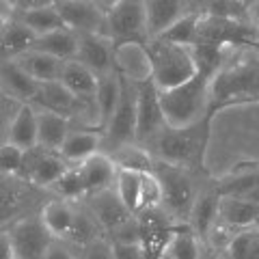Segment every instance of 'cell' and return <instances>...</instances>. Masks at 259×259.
Masks as SVG:
<instances>
[{"instance_id":"cell-1","label":"cell","mask_w":259,"mask_h":259,"mask_svg":"<svg viewBox=\"0 0 259 259\" xmlns=\"http://www.w3.org/2000/svg\"><path fill=\"white\" fill-rule=\"evenodd\" d=\"M212 110L259 100V48L229 46L223 50L209 82Z\"/></svg>"},{"instance_id":"cell-2","label":"cell","mask_w":259,"mask_h":259,"mask_svg":"<svg viewBox=\"0 0 259 259\" xmlns=\"http://www.w3.org/2000/svg\"><path fill=\"white\" fill-rule=\"evenodd\" d=\"M207 136H209V117L188 127L166 125L145 149L151 153L156 162L203 171Z\"/></svg>"},{"instance_id":"cell-3","label":"cell","mask_w":259,"mask_h":259,"mask_svg":"<svg viewBox=\"0 0 259 259\" xmlns=\"http://www.w3.org/2000/svg\"><path fill=\"white\" fill-rule=\"evenodd\" d=\"M209 69H201L190 80L177 84L166 91H160V104L164 112L166 125L171 127H188L212 115V100H209Z\"/></svg>"},{"instance_id":"cell-4","label":"cell","mask_w":259,"mask_h":259,"mask_svg":"<svg viewBox=\"0 0 259 259\" xmlns=\"http://www.w3.org/2000/svg\"><path fill=\"white\" fill-rule=\"evenodd\" d=\"M153 173L158 175L162 184V207L164 212L177 223H188L192 203L197 199L199 190L209 180L205 171H194L175 164L156 162Z\"/></svg>"},{"instance_id":"cell-5","label":"cell","mask_w":259,"mask_h":259,"mask_svg":"<svg viewBox=\"0 0 259 259\" xmlns=\"http://www.w3.org/2000/svg\"><path fill=\"white\" fill-rule=\"evenodd\" d=\"M147 50L151 59V82L160 91L186 82L199 71L197 56H194L190 46L153 37L147 41Z\"/></svg>"},{"instance_id":"cell-6","label":"cell","mask_w":259,"mask_h":259,"mask_svg":"<svg viewBox=\"0 0 259 259\" xmlns=\"http://www.w3.org/2000/svg\"><path fill=\"white\" fill-rule=\"evenodd\" d=\"M46 190L35 188L20 175L0 173V231L9 229L13 223L30 214H39L46 201H41Z\"/></svg>"},{"instance_id":"cell-7","label":"cell","mask_w":259,"mask_h":259,"mask_svg":"<svg viewBox=\"0 0 259 259\" xmlns=\"http://www.w3.org/2000/svg\"><path fill=\"white\" fill-rule=\"evenodd\" d=\"M136 143V84L121 78V95L108 123L102 127V151Z\"/></svg>"},{"instance_id":"cell-8","label":"cell","mask_w":259,"mask_h":259,"mask_svg":"<svg viewBox=\"0 0 259 259\" xmlns=\"http://www.w3.org/2000/svg\"><path fill=\"white\" fill-rule=\"evenodd\" d=\"M106 35L115 44L149 41L147 7L145 0H119L106 13Z\"/></svg>"},{"instance_id":"cell-9","label":"cell","mask_w":259,"mask_h":259,"mask_svg":"<svg viewBox=\"0 0 259 259\" xmlns=\"http://www.w3.org/2000/svg\"><path fill=\"white\" fill-rule=\"evenodd\" d=\"M139 218V244L147 259H160L166 255L168 244L175 236L177 227L184 223L173 221L164 207H151L136 214Z\"/></svg>"},{"instance_id":"cell-10","label":"cell","mask_w":259,"mask_h":259,"mask_svg":"<svg viewBox=\"0 0 259 259\" xmlns=\"http://www.w3.org/2000/svg\"><path fill=\"white\" fill-rule=\"evenodd\" d=\"M164 127L166 119L160 104V89L151 80L136 84V143L147 147Z\"/></svg>"},{"instance_id":"cell-11","label":"cell","mask_w":259,"mask_h":259,"mask_svg":"<svg viewBox=\"0 0 259 259\" xmlns=\"http://www.w3.org/2000/svg\"><path fill=\"white\" fill-rule=\"evenodd\" d=\"M67 162L63 160V156L54 149H46L41 145H35L24 151L20 177L32 184L39 190H50L54 182L67 171Z\"/></svg>"},{"instance_id":"cell-12","label":"cell","mask_w":259,"mask_h":259,"mask_svg":"<svg viewBox=\"0 0 259 259\" xmlns=\"http://www.w3.org/2000/svg\"><path fill=\"white\" fill-rule=\"evenodd\" d=\"M9 238L18 259H44L46 250L54 240L44 227L39 214H30L22 221L13 223L9 229Z\"/></svg>"},{"instance_id":"cell-13","label":"cell","mask_w":259,"mask_h":259,"mask_svg":"<svg viewBox=\"0 0 259 259\" xmlns=\"http://www.w3.org/2000/svg\"><path fill=\"white\" fill-rule=\"evenodd\" d=\"M76 61H80L93 74L106 76L115 69V41L104 32H80L78 35V52Z\"/></svg>"},{"instance_id":"cell-14","label":"cell","mask_w":259,"mask_h":259,"mask_svg":"<svg viewBox=\"0 0 259 259\" xmlns=\"http://www.w3.org/2000/svg\"><path fill=\"white\" fill-rule=\"evenodd\" d=\"M149 39L160 37L188 13H201V0H145Z\"/></svg>"},{"instance_id":"cell-15","label":"cell","mask_w":259,"mask_h":259,"mask_svg":"<svg viewBox=\"0 0 259 259\" xmlns=\"http://www.w3.org/2000/svg\"><path fill=\"white\" fill-rule=\"evenodd\" d=\"M63 26L80 32H104L106 35V13L93 0H78V3H54Z\"/></svg>"},{"instance_id":"cell-16","label":"cell","mask_w":259,"mask_h":259,"mask_svg":"<svg viewBox=\"0 0 259 259\" xmlns=\"http://www.w3.org/2000/svg\"><path fill=\"white\" fill-rule=\"evenodd\" d=\"M115 69L121 78L134 84L151 80V59L147 44L123 41L115 44Z\"/></svg>"},{"instance_id":"cell-17","label":"cell","mask_w":259,"mask_h":259,"mask_svg":"<svg viewBox=\"0 0 259 259\" xmlns=\"http://www.w3.org/2000/svg\"><path fill=\"white\" fill-rule=\"evenodd\" d=\"M76 168H78V175L84 186V199L115 186L117 166H115V162H112V158L104 151H97L93 156H89L87 160L78 162Z\"/></svg>"},{"instance_id":"cell-18","label":"cell","mask_w":259,"mask_h":259,"mask_svg":"<svg viewBox=\"0 0 259 259\" xmlns=\"http://www.w3.org/2000/svg\"><path fill=\"white\" fill-rule=\"evenodd\" d=\"M218 207H221V192L216 190V184L212 177H209L203 184V188L199 190L197 199H194V203H192L190 216H188L190 229L201 238V242L205 240L207 231L212 229V225L216 223Z\"/></svg>"},{"instance_id":"cell-19","label":"cell","mask_w":259,"mask_h":259,"mask_svg":"<svg viewBox=\"0 0 259 259\" xmlns=\"http://www.w3.org/2000/svg\"><path fill=\"white\" fill-rule=\"evenodd\" d=\"M39 218L54 240H67L76 221V203L59 197H50L39 209Z\"/></svg>"},{"instance_id":"cell-20","label":"cell","mask_w":259,"mask_h":259,"mask_svg":"<svg viewBox=\"0 0 259 259\" xmlns=\"http://www.w3.org/2000/svg\"><path fill=\"white\" fill-rule=\"evenodd\" d=\"M97 151H102V130L71 125L59 153L67 164H78V162L87 160L89 156H93Z\"/></svg>"},{"instance_id":"cell-21","label":"cell","mask_w":259,"mask_h":259,"mask_svg":"<svg viewBox=\"0 0 259 259\" xmlns=\"http://www.w3.org/2000/svg\"><path fill=\"white\" fill-rule=\"evenodd\" d=\"M37 89L39 82H35L15 61H0V91L3 93L22 104H30Z\"/></svg>"},{"instance_id":"cell-22","label":"cell","mask_w":259,"mask_h":259,"mask_svg":"<svg viewBox=\"0 0 259 259\" xmlns=\"http://www.w3.org/2000/svg\"><path fill=\"white\" fill-rule=\"evenodd\" d=\"M214 184L223 197H246L250 190L259 186V164H253V162L240 164L214 180Z\"/></svg>"},{"instance_id":"cell-23","label":"cell","mask_w":259,"mask_h":259,"mask_svg":"<svg viewBox=\"0 0 259 259\" xmlns=\"http://www.w3.org/2000/svg\"><path fill=\"white\" fill-rule=\"evenodd\" d=\"M69 130H71V121L67 117L37 108V145H41L46 149L61 151Z\"/></svg>"},{"instance_id":"cell-24","label":"cell","mask_w":259,"mask_h":259,"mask_svg":"<svg viewBox=\"0 0 259 259\" xmlns=\"http://www.w3.org/2000/svg\"><path fill=\"white\" fill-rule=\"evenodd\" d=\"M30 48L50 54L59 61H71V59H76V52H78V35L74 30L63 26L52 32H46V35L35 37Z\"/></svg>"},{"instance_id":"cell-25","label":"cell","mask_w":259,"mask_h":259,"mask_svg":"<svg viewBox=\"0 0 259 259\" xmlns=\"http://www.w3.org/2000/svg\"><path fill=\"white\" fill-rule=\"evenodd\" d=\"M20 67L26 71V74L35 80V82H52V80H59L61 76V67L65 61H59L54 56L46 54V52H39V50H32L28 48L24 54H20L18 59H13Z\"/></svg>"},{"instance_id":"cell-26","label":"cell","mask_w":259,"mask_h":259,"mask_svg":"<svg viewBox=\"0 0 259 259\" xmlns=\"http://www.w3.org/2000/svg\"><path fill=\"white\" fill-rule=\"evenodd\" d=\"M59 82L76 97H95L97 76L76 59L63 63Z\"/></svg>"},{"instance_id":"cell-27","label":"cell","mask_w":259,"mask_h":259,"mask_svg":"<svg viewBox=\"0 0 259 259\" xmlns=\"http://www.w3.org/2000/svg\"><path fill=\"white\" fill-rule=\"evenodd\" d=\"M7 143L20 149H30L37 145V108L32 104H22L9 125Z\"/></svg>"},{"instance_id":"cell-28","label":"cell","mask_w":259,"mask_h":259,"mask_svg":"<svg viewBox=\"0 0 259 259\" xmlns=\"http://www.w3.org/2000/svg\"><path fill=\"white\" fill-rule=\"evenodd\" d=\"M32 41H35V35L18 18H13L0 28V61L18 59L32 46Z\"/></svg>"},{"instance_id":"cell-29","label":"cell","mask_w":259,"mask_h":259,"mask_svg":"<svg viewBox=\"0 0 259 259\" xmlns=\"http://www.w3.org/2000/svg\"><path fill=\"white\" fill-rule=\"evenodd\" d=\"M257 212H259V205L253 203V201L242 199V197H223L221 194V207H218V214H221V218L225 223L238 227V229L253 227Z\"/></svg>"},{"instance_id":"cell-30","label":"cell","mask_w":259,"mask_h":259,"mask_svg":"<svg viewBox=\"0 0 259 259\" xmlns=\"http://www.w3.org/2000/svg\"><path fill=\"white\" fill-rule=\"evenodd\" d=\"M121 95V76L117 71H110L106 76L97 78V89H95V106L97 115H100V125L104 127L115 110L117 102Z\"/></svg>"},{"instance_id":"cell-31","label":"cell","mask_w":259,"mask_h":259,"mask_svg":"<svg viewBox=\"0 0 259 259\" xmlns=\"http://www.w3.org/2000/svg\"><path fill=\"white\" fill-rule=\"evenodd\" d=\"M97 238H106V236H104L100 223L95 221V216L91 214V209H89L82 201H78L76 203L74 227H71L67 240H63V242H67V244L80 248V246H84V244H89V242H93Z\"/></svg>"},{"instance_id":"cell-32","label":"cell","mask_w":259,"mask_h":259,"mask_svg":"<svg viewBox=\"0 0 259 259\" xmlns=\"http://www.w3.org/2000/svg\"><path fill=\"white\" fill-rule=\"evenodd\" d=\"M108 156L112 158L117 168H127V171H153V164H156V160H153L151 153L141 147L139 143H132V145H123V147H117L108 151Z\"/></svg>"},{"instance_id":"cell-33","label":"cell","mask_w":259,"mask_h":259,"mask_svg":"<svg viewBox=\"0 0 259 259\" xmlns=\"http://www.w3.org/2000/svg\"><path fill=\"white\" fill-rule=\"evenodd\" d=\"M15 18H18L24 26H26L32 35H46V32H52L56 28H63V20L56 7H41V9H28V11H15Z\"/></svg>"},{"instance_id":"cell-34","label":"cell","mask_w":259,"mask_h":259,"mask_svg":"<svg viewBox=\"0 0 259 259\" xmlns=\"http://www.w3.org/2000/svg\"><path fill=\"white\" fill-rule=\"evenodd\" d=\"M141 186H143V173L141 171H127V168H117L115 177V192L130 212L139 214L141 209Z\"/></svg>"},{"instance_id":"cell-35","label":"cell","mask_w":259,"mask_h":259,"mask_svg":"<svg viewBox=\"0 0 259 259\" xmlns=\"http://www.w3.org/2000/svg\"><path fill=\"white\" fill-rule=\"evenodd\" d=\"M168 255L173 259H199L201 253V238L190 229L188 223H184L177 227L175 236L168 244Z\"/></svg>"},{"instance_id":"cell-36","label":"cell","mask_w":259,"mask_h":259,"mask_svg":"<svg viewBox=\"0 0 259 259\" xmlns=\"http://www.w3.org/2000/svg\"><path fill=\"white\" fill-rule=\"evenodd\" d=\"M225 259H259V229L246 227L242 229L229 248L223 253Z\"/></svg>"},{"instance_id":"cell-37","label":"cell","mask_w":259,"mask_h":259,"mask_svg":"<svg viewBox=\"0 0 259 259\" xmlns=\"http://www.w3.org/2000/svg\"><path fill=\"white\" fill-rule=\"evenodd\" d=\"M201 13H188L186 18H182L180 22H175L171 28L162 32V39L173 44H184V46H192L194 37H197V24H199Z\"/></svg>"},{"instance_id":"cell-38","label":"cell","mask_w":259,"mask_h":259,"mask_svg":"<svg viewBox=\"0 0 259 259\" xmlns=\"http://www.w3.org/2000/svg\"><path fill=\"white\" fill-rule=\"evenodd\" d=\"M160 205H162V184L153 171H145L143 186H141V209L139 212H145V209H151V207H160Z\"/></svg>"},{"instance_id":"cell-39","label":"cell","mask_w":259,"mask_h":259,"mask_svg":"<svg viewBox=\"0 0 259 259\" xmlns=\"http://www.w3.org/2000/svg\"><path fill=\"white\" fill-rule=\"evenodd\" d=\"M24 160V149L15 147L11 143L0 145V173L5 175H20Z\"/></svg>"},{"instance_id":"cell-40","label":"cell","mask_w":259,"mask_h":259,"mask_svg":"<svg viewBox=\"0 0 259 259\" xmlns=\"http://www.w3.org/2000/svg\"><path fill=\"white\" fill-rule=\"evenodd\" d=\"M22 102L13 100L7 93L0 91V145L7 143V136H9V125L15 117V112L20 110Z\"/></svg>"},{"instance_id":"cell-41","label":"cell","mask_w":259,"mask_h":259,"mask_svg":"<svg viewBox=\"0 0 259 259\" xmlns=\"http://www.w3.org/2000/svg\"><path fill=\"white\" fill-rule=\"evenodd\" d=\"M76 250L78 259H115V250H112V244L106 238H97Z\"/></svg>"},{"instance_id":"cell-42","label":"cell","mask_w":259,"mask_h":259,"mask_svg":"<svg viewBox=\"0 0 259 259\" xmlns=\"http://www.w3.org/2000/svg\"><path fill=\"white\" fill-rule=\"evenodd\" d=\"M44 259H78V250L76 246H71L63 240H52Z\"/></svg>"},{"instance_id":"cell-43","label":"cell","mask_w":259,"mask_h":259,"mask_svg":"<svg viewBox=\"0 0 259 259\" xmlns=\"http://www.w3.org/2000/svg\"><path fill=\"white\" fill-rule=\"evenodd\" d=\"M112 250H115V259H147L139 242H134V244H112Z\"/></svg>"},{"instance_id":"cell-44","label":"cell","mask_w":259,"mask_h":259,"mask_svg":"<svg viewBox=\"0 0 259 259\" xmlns=\"http://www.w3.org/2000/svg\"><path fill=\"white\" fill-rule=\"evenodd\" d=\"M15 11H28V9H41V7H52L56 0H11Z\"/></svg>"},{"instance_id":"cell-45","label":"cell","mask_w":259,"mask_h":259,"mask_svg":"<svg viewBox=\"0 0 259 259\" xmlns=\"http://www.w3.org/2000/svg\"><path fill=\"white\" fill-rule=\"evenodd\" d=\"M0 259H15V250L11 244L9 231H0Z\"/></svg>"},{"instance_id":"cell-46","label":"cell","mask_w":259,"mask_h":259,"mask_svg":"<svg viewBox=\"0 0 259 259\" xmlns=\"http://www.w3.org/2000/svg\"><path fill=\"white\" fill-rule=\"evenodd\" d=\"M15 18V7L11 0H0V28Z\"/></svg>"},{"instance_id":"cell-47","label":"cell","mask_w":259,"mask_h":259,"mask_svg":"<svg viewBox=\"0 0 259 259\" xmlns=\"http://www.w3.org/2000/svg\"><path fill=\"white\" fill-rule=\"evenodd\" d=\"M199 259H225L218 250H214V248H209L207 244H203L201 242V253H199Z\"/></svg>"},{"instance_id":"cell-48","label":"cell","mask_w":259,"mask_h":259,"mask_svg":"<svg viewBox=\"0 0 259 259\" xmlns=\"http://www.w3.org/2000/svg\"><path fill=\"white\" fill-rule=\"evenodd\" d=\"M246 11H248V22L253 24L255 28H259V0H257V3L250 5Z\"/></svg>"},{"instance_id":"cell-49","label":"cell","mask_w":259,"mask_h":259,"mask_svg":"<svg viewBox=\"0 0 259 259\" xmlns=\"http://www.w3.org/2000/svg\"><path fill=\"white\" fill-rule=\"evenodd\" d=\"M93 3H95L97 7H100V9H102L104 13H108V11L112 9V7H115V5L119 3V0H93Z\"/></svg>"},{"instance_id":"cell-50","label":"cell","mask_w":259,"mask_h":259,"mask_svg":"<svg viewBox=\"0 0 259 259\" xmlns=\"http://www.w3.org/2000/svg\"><path fill=\"white\" fill-rule=\"evenodd\" d=\"M242 3H244V7H246V9H248V7H250V5H253V3H257V0H242Z\"/></svg>"},{"instance_id":"cell-51","label":"cell","mask_w":259,"mask_h":259,"mask_svg":"<svg viewBox=\"0 0 259 259\" xmlns=\"http://www.w3.org/2000/svg\"><path fill=\"white\" fill-rule=\"evenodd\" d=\"M255 46H257V48H259V28H257V30H255Z\"/></svg>"},{"instance_id":"cell-52","label":"cell","mask_w":259,"mask_h":259,"mask_svg":"<svg viewBox=\"0 0 259 259\" xmlns=\"http://www.w3.org/2000/svg\"><path fill=\"white\" fill-rule=\"evenodd\" d=\"M253 227H257V229H259V212H257V218H255V225Z\"/></svg>"},{"instance_id":"cell-53","label":"cell","mask_w":259,"mask_h":259,"mask_svg":"<svg viewBox=\"0 0 259 259\" xmlns=\"http://www.w3.org/2000/svg\"><path fill=\"white\" fill-rule=\"evenodd\" d=\"M56 3H78V0H56Z\"/></svg>"},{"instance_id":"cell-54","label":"cell","mask_w":259,"mask_h":259,"mask_svg":"<svg viewBox=\"0 0 259 259\" xmlns=\"http://www.w3.org/2000/svg\"><path fill=\"white\" fill-rule=\"evenodd\" d=\"M160 259H173V257H171V255H168V253H166L164 257H160Z\"/></svg>"},{"instance_id":"cell-55","label":"cell","mask_w":259,"mask_h":259,"mask_svg":"<svg viewBox=\"0 0 259 259\" xmlns=\"http://www.w3.org/2000/svg\"><path fill=\"white\" fill-rule=\"evenodd\" d=\"M236 3H242V0H236Z\"/></svg>"},{"instance_id":"cell-56","label":"cell","mask_w":259,"mask_h":259,"mask_svg":"<svg viewBox=\"0 0 259 259\" xmlns=\"http://www.w3.org/2000/svg\"><path fill=\"white\" fill-rule=\"evenodd\" d=\"M15 259H18V257H15Z\"/></svg>"}]
</instances>
